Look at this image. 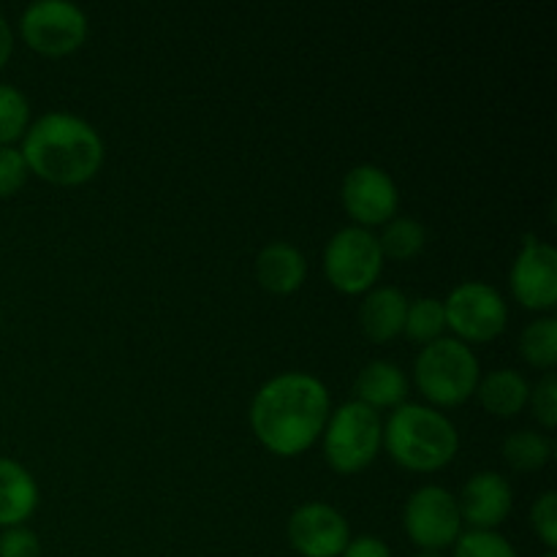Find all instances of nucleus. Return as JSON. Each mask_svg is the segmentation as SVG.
<instances>
[{
    "label": "nucleus",
    "instance_id": "nucleus-8",
    "mask_svg": "<svg viewBox=\"0 0 557 557\" xmlns=\"http://www.w3.org/2000/svg\"><path fill=\"white\" fill-rule=\"evenodd\" d=\"M25 44L47 58H60L79 49L87 38V16L69 0H38L20 20Z\"/></svg>",
    "mask_w": 557,
    "mask_h": 557
},
{
    "label": "nucleus",
    "instance_id": "nucleus-4",
    "mask_svg": "<svg viewBox=\"0 0 557 557\" xmlns=\"http://www.w3.org/2000/svg\"><path fill=\"white\" fill-rule=\"evenodd\" d=\"M417 386L435 406H460L479 386V359L457 337H438L419 351Z\"/></svg>",
    "mask_w": 557,
    "mask_h": 557
},
{
    "label": "nucleus",
    "instance_id": "nucleus-30",
    "mask_svg": "<svg viewBox=\"0 0 557 557\" xmlns=\"http://www.w3.org/2000/svg\"><path fill=\"white\" fill-rule=\"evenodd\" d=\"M11 52H14V33H11V25L5 22V16L0 14V69L9 63Z\"/></svg>",
    "mask_w": 557,
    "mask_h": 557
},
{
    "label": "nucleus",
    "instance_id": "nucleus-1",
    "mask_svg": "<svg viewBox=\"0 0 557 557\" xmlns=\"http://www.w3.org/2000/svg\"><path fill=\"white\" fill-rule=\"evenodd\" d=\"M330 419V392L315 375L281 373L267 381L250 406V428L264 449L297 457L315 444Z\"/></svg>",
    "mask_w": 557,
    "mask_h": 557
},
{
    "label": "nucleus",
    "instance_id": "nucleus-5",
    "mask_svg": "<svg viewBox=\"0 0 557 557\" xmlns=\"http://www.w3.org/2000/svg\"><path fill=\"white\" fill-rule=\"evenodd\" d=\"M384 424L379 411L351 400L330 413L324 424V457L337 473H359L379 457Z\"/></svg>",
    "mask_w": 557,
    "mask_h": 557
},
{
    "label": "nucleus",
    "instance_id": "nucleus-31",
    "mask_svg": "<svg viewBox=\"0 0 557 557\" xmlns=\"http://www.w3.org/2000/svg\"><path fill=\"white\" fill-rule=\"evenodd\" d=\"M413 557H444L441 553H419V555H413Z\"/></svg>",
    "mask_w": 557,
    "mask_h": 557
},
{
    "label": "nucleus",
    "instance_id": "nucleus-13",
    "mask_svg": "<svg viewBox=\"0 0 557 557\" xmlns=\"http://www.w3.org/2000/svg\"><path fill=\"white\" fill-rule=\"evenodd\" d=\"M457 506H460L462 522H468L473 531H495L511 515L515 493H511V484L500 473L484 471L476 473L462 487Z\"/></svg>",
    "mask_w": 557,
    "mask_h": 557
},
{
    "label": "nucleus",
    "instance_id": "nucleus-19",
    "mask_svg": "<svg viewBox=\"0 0 557 557\" xmlns=\"http://www.w3.org/2000/svg\"><path fill=\"white\" fill-rule=\"evenodd\" d=\"M424 243H428V232L413 218H392L379 237L381 253L395 261H408L419 256L424 250Z\"/></svg>",
    "mask_w": 557,
    "mask_h": 557
},
{
    "label": "nucleus",
    "instance_id": "nucleus-24",
    "mask_svg": "<svg viewBox=\"0 0 557 557\" xmlns=\"http://www.w3.org/2000/svg\"><path fill=\"white\" fill-rule=\"evenodd\" d=\"M451 557H520L517 549L495 531H468L455 542Z\"/></svg>",
    "mask_w": 557,
    "mask_h": 557
},
{
    "label": "nucleus",
    "instance_id": "nucleus-23",
    "mask_svg": "<svg viewBox=\"0 0 557 557\" xmlns=\"http://www.w3.org/2000/svg\"><path fill=\"white\" fill-rule=\"evenodd\" d=\"M30 128V103L14 85H0V147H11Z\"/></svg>",
    "mask_w": 557,
    "mask_h": 557
},
{
    "label": "nucleus",
    "instance_id": "nucleus-15",
    "mask_svg": "<svg viewBox=\"0 0 557 557\" xmlns=\"http://www.w3.org/2000/svg\"><path fill=\"white\" fill-rule=\"evenodd\" d=\"M408 313V299L395 286H375L359 308V324L373 343H389L403 335Z\"/></svg>",
    "mask_w": 557,
    "mask_h": 557
},
{
    "label": "nucleus",
    "instance_id": "nucleus-10",
    "mask_svg": "<svg viewBox=\"0 0 557 557\" xmlns=\"http://www.w3.org/2000/svg\"><path fill=\"white\" fill-rule=\"evenodd\" d=\"M343 207L348 215L359 223V226H384L395 218L397 205H400V194L397 185L384 169L370 166H354L351 172L343 177L341 188Z\"/></svg>",
    "mask_w": 557,
    "mask_h": 557
},
{
    "label": "nucleus",
    "instance_id": "nucleus-22",
    "mask_svg": "<svg viewBox=\"0 0 557 557\" xmlns=\"http://www.w3.org/2000/svg\"><path fill=\"white\" fill-rule=\"evenodd\" d=\"M446 330V315H444V302L433 297L417 299V302H408V313H406V332L413 343H433L438 341L441 332Z\"/></svg>",
    "mask_w": 557,
    "mask_h": 557
},
{
    "label": "nucleus",
    "instance_id": "nucleus-20",
    "mask_svg": "<svg viewBox=\"0 0 557 557\" xmlns=\"http://www.w3.org/2000/svg\"><path fill=\"white\" fill-rule=\"evenodd\" d=\"M504 457L517 471H542L553 460V441L547 435L522 430L504 441Z\"/></svg>",
    "mask_w": 557,
    "mask_h": 557
},
{
    "label": "nucleus",
    "instance_id": "nucleus-14",
    "mask_svg": "<svg viewBox=\"0 0 557 557\" xmlns=\"http://www.w3.org/2000/svg\"><path fill=\"white\" fill-rule=\"evenodd\" d=\"M256 277L267 292L294 294L308 277V261L297 245L275 239L256 256Z\"/></svg>",
    "mask_w": 557,
    "mask_h": 557
},
{
    "label": "nucleus",
    "instance_id": "nucleus-28",
    "mask_svg": "<svg viewBox=\"0 0 557 557\" xmlns=\"http://www.w3.org/2000/svg\"><path fill=\"white\" fill-rule=\"evenodd\" d=\"M0 557H41V544L27 528H5L0 536Z\"/></svg>",
    "mask_w": 557,
    "mask_h": 557
},
{
    "label": "nucleus",
    "instance_id": "nucleus-25",
    "mask_svg": "<svg viewBox=\"0 0 557 557\" xmlns=\"http://www.w3.org/2000/svg\"><path fill=\"white\" fill-rule=\"evenodd\" d=\"M531 522H533V531H536V536L544 542V547H547L549 553H555V547H557V493L549 490V493H544L542 498L533 504Z\"/></svg>",
    "mask_w": 557,
    "mask_h": 557
},
{
    "label": "nucleus",
    "instance_id": "nucleus-3",
    "mask_svg": "<svg viewBox=\"0 0 557 557\" xmlns=\"http://www.w3.org/2000/svg\"><path fill=\"white\" fill-rule=\"evenodd\" d=\"M384 444L397 466L417 473H433L455 460L460 435L455 424L435 408L403 403L386 422Z\"/></svg>",
    "mask_w": 557,
    "mask_h": 557
},
{
    "label": "nucleus",
    "instance_id": "nucleus-7",
    "mask_svg": "<svg viewBox=\"0 0 557 557\" xmlns=\"http://www.w3.org/2000/svg\"><path fill=\"white\" fill-rule=\"evenodd\" d=\"M403 528L422 553H444L462 533L457 498L444 487H422L403 509Z\"/></svg>",
    "mask_w": 557,
    "mask_h": 557
},
{
    "label": "nucleus",
    "instance_id": "nucleus-6",
    "mask_svg": "<svg viewBox=\"0 0 557 557\" xmlns=\"http://www.w3.org/2000/svg\"><path fill=\"white\" fill-rule=\"evenodd\" d=\"M384 270V253L379 248V237L362 226L341 228L326 243L324 272L326 281L343 294H362L379 283Z\"/></svg>",
    "mask_w": 557,
    "mask_h": 557
},
{
    "label": "nucleus",
    "instance_id": "nucleus-12",
    "mask_svg": "<svg viewBox=\"0 0 557 557\" xmlns=\"http://www.w3.org/2000/svg\"><path fill=\"white\" fill-rule=\"evenodd\" d=\"M348 542L346 517L330 504H305L288 520V544L302 557H341Z\"/></svg>",
    "mask_w": 557,
    "mask_h": 557
},
{
    "label": "nucleus",
    "instance_id": "nucleus-27",
    "mask_svg": "<svg viewBox=\"0 0 557 557\" xmlns=\"http://www.w3.org/2000/svg\"><path fill=\"white\" fill-rule=\"evenodd\" d=\"M27 174L30 169H27L22 152L16 147H0V199L14 196L25 185Z\"/></svg>",
    "mask_w": 557,
    "mask_h": 557
},
{
    "label": "nucleus",
    "instance_id": "nucleus-2",
    "mask_svg": "<svg viewBox=\"0 0 557 557\" xmlns=\"http://www.w3.org/2000/svg\"><path fill=\"white\" fill-rule=\"evenodd\" d=\"M27 169L52 185H82L103 163V141L90 123L69 112L41 114L22 141Z\"/></svg>",
    "mask_w": 557,
    "mask_h": 557
},
{
    "label": "nucleus",
    "instance_id": "nucleus-29",
    "mask_svg": "<svg viewBox=\"0 0 557 557\" xmlns=\"http://www.w3.org/2000/svg\"><path fill=\"white\" fill-rule=\"evenodd\" d=\"M341 557H392V549L386 547L381 539L359 536L346 544V549H343Z\"/></svg>",
    "mask_w": 557,
    "mask_h": 557
},
{
    "label": "nucleus",
    "instance_id": "nucleus-9",
    "mask_svg": "<svg viewBox=\"0 0 557 557\" xmlns=\"http://www.w3.org/2000/svg\"><path fill=\"white\" fill-rule=\"evenodd\" d=\"M446 326L462 343H487L509 324V308L504 297L487 283H460L444 302Z\"/></svg>",
    "mask_w": 557,
    "mask_h": 557
},
{
    "label": "nucleus",
    "instance_id": "nucleus-32",
    "mask_svg": "<svg viewBox=\"0 0 557 557\" xmlns=\"http://www.w3.org/2000/svg\"><path fill=\"white\" fill-rule=\"evenodd\" d=\"M542 557H555V553H547V555H542Z\"/></svg>",
    "mask_w": 557,
    "mask_h": 557
},
{
    "label": "nucleus",
    "instance_id": "nucleus-26",
    "mask_svg": "<svg viewBox=\"0 0 557 557\" xmlns=\"http://www.w3.org/2000/svg\"><path fill=\"white\" fill-rule=\"evenodd\" d=\"M533 417L542 422V428L555 430L557 424V375L549 370L542 381L536 384V389H531Z\"/></svg>",
    "mask_w": 557,
    "mask_h": 557
},
{
    "label": "nucleus",
    "instance_id": "nucleus-11",
    "mask_svg": "<svg viewBox=\"0 0 557 557\" xmlns=\"http://www.w3.org/2000/svg\"><path fill=\"white\" fill-rule=\"evenodd\" d=\"M511 292L528 310H553L557 302V250L536 237H525L511 267Z\"/></svg>",
    "mask_w": 557,
    "mask_h": 557
},
{
    "label": "nucleus",
    "instance_id": "nucleus-21",
    "mask_svg": "<svg viewBox=\"0 0 557 557\" xmlns=\"http://www.w3.org/2000/svg\"><path fill=\"white\" fill-rule=\"evenodd\" d=\"M520 351L525 357L528 364L539 370H553L557 364V321L549 315V319H539L533 324H528L522 330L520 337Z\"/></svg>",
    "mask_w": 557,
    "mask_h": 557
},
{
    "label": "nucleus",
    "instance_id": "nucleus-16",
    "mask_svg": "<svg viewBox=\"0 0 557 557\" xmlns=\"http://www.w3.org/2000/svg\"><path fill=\"white\" fill-rule=\"evenodd\" d=\"M38 506L36 479L25 466L0 457V528H20Z\"/></svg>",
    "mask_w": 557,
    "mask_h": 557
},
{
    "label": "nucleus",
    "instance_id": "nucleus-18",
    "mask_svg": "<svg viewBox=\"0 0 557 557\" xmlns=\"http://www.w3.org/2000/svg\"><path fill=\"white\" fill-rule=\"evenodd\" d=\"M476 395L484 411L493 413V417L509 419L528 406V400H531V384L525 381V375L504 368L479 379Z\"/></svg>",
    "mask_w": 557,
    "mask_h": 557
},
{
    "label": "nucleus",
    "instance_id": "nucleus-17",
    "mask_svg": "<svg viewBox=\"0 0 557 557\" xmlns=\"http://www.w3.org/2000/svg\"><path fill=\"white\" fill-rule=\"evenodd\" d=\"M354 395H357V403L373 408H397L403 406L408 395V379L397 364L384 362H370L362 373L354 381Z\"/></svg>",
    "mask_w": 557,
    "mask_h": 557
}]
</instances>
